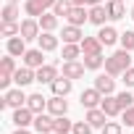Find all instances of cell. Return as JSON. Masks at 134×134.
Segmentation results:
<instances>
[{
	"label": "cell",
	"instance_id": "cell-1",
	"mask_svg": "<svg viewBox=\"0 0 134 134\" xmlns=\"http://www.w3.org/2000/svg\"><path fill=\"white\" fill-rule=\"evenodd\" d=\"M131 66V55H129V50H118V53H113L110 58H105V74H110V76H118V74H124L126 69Z\"/></svg>",
	"mask_w": 134,
	"mask_h": 134
},
{
	"label": "cell",
	"instance_id": "cell-32",
	"mask_svg": "<svg viewBox=\"0 0 134 134\" xmlns=\"http://www.w3.org/2000/svg\"><path fill=\"white\" fill-rule=\"evenodd\" d=\"M0 32H3V37H16V34H21V24H16V21H3Z\"/></svg>",
	"mask_w": 134,
	"mask_h": 134
},
{
	"label": "cell",
	"instance_id": "cell-44",
	"mask_svg": "<svg viewBox=\"0 0 134 134\" xmlns=\"http://www.w3.org/2000/svg\"><path fill=\"white\" fill-rule=\"evenodd\" d=\"M74 5H90L87 0H74Z\"/></svg>",
	"mask_w": 134,
	"mask_h": 134
},
{
	"label": "cell",
	"instance_id": "cell-34",
	"mask_svg": "<svg viewBox=\"0 0 134 134\" xmlns=\"http://www.w3.org/2000/svg\"><path fill=\"white\" fill-rule=\"evenodd\" d=\"M92 129H95V126L84 118V121H74V131H71V134H92Z\"/></svg>",
	"mask_w": 134,
	"mask_h": 134
},
{
	"label": "cell",
	"instance_id": "cell-13",
	"mask_svg": "<svg viewBox=\"0 0 134 134\" xmlns=\"http://www.w3.org/2000/svg\"><path fill=\"white\" fill-rule=\"evenodd\" d=\"M66 19H69V24H74V26H82L84 21H90V11H84V5H74Z\"/></svg>",
	"mask_w": 134,
	"mask_h": 134
},
{
	"label": "cell",
	"instance_id": "cell-39",
	"mask_svg": "<svg viewBox=\"0 0 134 134\" xmlns=\"http://www.w3.org/2000/svg\"><path fill=\"white\" fill-rule=\"evenodd\" d=\"M124 124H126V126H134V105L124 110Z\"/></svg>",
	"mask_w": 134,
	"mask_h": 134
},
{
	"label": "cell",
	"instance_id": "cell-7",
	"mask_svg": "<svg viewBox=\"0 0 134 134\" xmlns=\"http://www.w3.org/2000/svg\"><path fill=\"white\" fill-rule=\"evenodd\" d=\"M42 34V26H40V21L37 19H26V21H21V37L29 42V40H37Z\"/></svg>",
	"mask_w": 134,
	"mask_h": 134
},
{
	"label": "cell",
	"instance_id": "cell-35",
	"mask_svg": "<svg viewBox=\"0 0 134 134\" xmlns=\"http://www.w3.org/2000/svg\"><path fill=\"white\" fill-rule=\"evenodd\" d=\"M116 97H118V103H121V108H124V110L134 105V95H131V92H126V90H124V92H118Z\"/></svg>",
	"mask_w": 134,
	"mask_h": 134
},
{
	"label": "cell",
	"instance_id": "cell-47",
	"mask_svg": "<svg viewBox=\"0 0 134 134\" xmlns=\"http://www.w3.org/2000/svg\"><path fill=\"white\" fill-rule=\"evenodd\" d=\"M50 134H55V131H50Z\"/></svg>",
	"mask_w": 134,
	"mask_h": 134
},
{
	"label": "cell",
	"instance_id": "cell-40",
	"mask_svg": "<svg viewBox=\"0 0 134 134\" xmlns=\"http://www.w3.org/2000/svg\"><path fill=\"white\" fill-rule=\"evenodd\" d=\"M11 82H13V76H8V74H0V90H8V87H11Z\"/></svg>",
	"mask_w": 134,
	"mask_h": 134
},
{
	"label": "cell",
	"instance_id": "cell-33",
	"mask_svg": "<svg viewBox=\"0 0 134 134\" xmlns=\"http://www.w3.org/2000/svg\"><path fill=\"white\" fill-rule=\"evenodd\" d=\"M19 19V3H5L3 8V21H16Z\"/></svg>",
	"mask_w": 134,
	"mask_h": 134
},
{
	"label": "cell",
	"instance_id": "cell-19",
	"mask_svg": "<svg viewBox=\"0 0 134 134\" xmlns=\"http://www.w3.org/2000/svg\"><path fill=\"white\" fill-rule=\"evenodd\" d=\"M105 8H108V19H110V21H118V19H124V16H126L121 0H108Z\"/></svg>",
	"mask_w": 134,
	"mask_h": 134
},
{
	"label": "cell",
	"instance_id": "cell-2",
	"mask_svg": "<svg viewBox=\"0 0 134 134\" xmlns=\"http://www.w3.org/2000/svg\"><path fill=\"white\" fill-rule=\"evenodd\" d=\"M24 103H26L24 87H16V90H5L3 100H0V108H21Z\"/></svg>",
	"mask_w": 134,
	"mask_h": 134
},
{
	"label": "cell",
	"instance_id": "cell-48",
	"mask_svg": "<svg viewBox=\"0 0 134 134\" xmlns=\"http://www.w3.org/2000/svg\"><path fill=\"white\" fill-rule=\"evenodd\" d=\"M121 3H124V0H121Z\"/></svg>",
	"mask_w": 134,
	"mask_h": 134
},
{
	"label": "cell",
	"instance_id": "cell-3",
	"mask_svg": "<svg viewBox=\"0 0 134 134\" xmlns=\"http://www.w3.org/2000/svg\"><path fill=\"white\" fill-rule=\"evenodd\" d=\"M34 129H37L40 134L55 131V116H53V113H37V116H34Z\"/></svg>",
	"mask_w": 134,
	"mask_h": 134
},
{
	"label": "cell",
	"instance_id": "cell-31",
	"mask_svg": "<svg viewBox=\"0 0 134 134\" xmlns=\"http://www.w3.org/2000/svg\"><path fill=\"white\" fill-rule=\"evenodd\" d=\"M24 11H26V16H32V19H40V16L45 13L37 0H26V3H24Z\"/></svg>",
	"mask_w": 134,
	"mask_h": 134
},
{
	"label": "cell",
	"instance_id": "cell-6",
	"mask_svg": "<svg viewBox=\"0 0 134 134\" xmlns=\"http://www.w3.org/2000/svg\"><path fill=\"white\" fill-rule=\"evenodd\" d=\"M24 66H29V69H40V66H45V50L42 47H34V50H26L24 53Z\"/></svg>",
	"mask_w": 134,
	"mask_h": 134
},
{
	"label": "cell",
	"instance_id": "cell-41",
	"mask_svg": "<svg viewBox=\"0 0 134 134\" xmlns=\"http://www.w3.org/2000/svg\"><path fill=\"white\" fill-rule=\"evenodd\" d=\"M37 3L42 5V11H47V8H53V5H55V0H37Z\"/></svg>",
	"mask_w": 134,
	"mask_h": 134
},
{
	"label": "cell",
	"instance_id": "cell-25",
	"mask_svg": "<svg viewBox=\"0 0 134 134\" xmlns=\"http://www.w3.org/2000/svg\"><path fill=\"white\" fill-rule=\"evenodd\" d=\"M90 71H97L100 66H105V58H103V53H90V55H84V60H82Z\"/></svg>",
	"mask_w": 134,
	"mask_h": 134
},
{
	"label": "cell",
	"instance_id": "cell-5",
	"mask_svg": "<svg viewBox=\"0 0 134 134\" xmlns=\"http://www.w3.org/2000/svg\"><path fill=\"white\" fill-rule=\"evenodd\" d=\"M13 124L16 126H29V124H34V110L29 108V105H21V108H13Z\"/></svg>",
	"mask_w": 134,
	"mask_h": 134
},
{
	"label": "cell",
	"instance_id": "cell-45",
	"mask_svg": "<svg viewBox=\"0 0 134 134\" xmlns=\"http://www.w3.org/2000/svg\"><path fill=\"white\" fill-rule=\"evenodd\" d=\"M5 3H19V0H5Z\"/></svg>",
	"mask_w": 134,
	"mask_h": 134
},
{
	"label": "cell",
	"instance_id": "cell-24",
	"mask_svg": "<svg viewBox=\"0 0 134 134\" xmlns=\"http://www.w3.org/2000/svg\"><path fill=\"white\" fill-rule=\"evenodd\" d=\"M84 40V34H82V29L79 26H74V24H69V26H63V42H82Z\"/></svg>",
	"mask_w": 134,
	"mask_h": 134
},
{
	"label": "cell",
	"instance_id": "cell-21",
	"mask_svg": "<svg viewBox=\"0 0 134 134\" xmlns=\"http://www.w3.org/2000/svg\"><path fill=\"white\" fill-rule=\"evenodd\" d=\"M87 121H90L95 129H103V126L108 124V121H105V110H103V108H90V110H87Z\"/></svg>",
	"mask_w": 134,
	"mask_h": 134
},
{
	"label": "cell",
	"instance_id": "cell-38",
	"mask_svg": "<svg viewBox=\"0 0 134 134\" xmlns=\"http://www.w3.org/2000/svg\"><path fill=\"white\" fill-rule=\"evenodd\" d=\"M121 76H124V84H126V87H134V69H131V66H129Z\"/></svg>",
	"mask_w": 134,
	"mask_h": 134
},
{
	"label": "cell",
	"instance_id": "cell-29",
	"mask_svg": "<svg viewBox=\"0 0 134 134\" xmlns=\"http://www.w3.org/2000/svg\"><path fill=\"white\" fill-rule=\"evenodd\" d=\"M82 55V45H76V42H66V47H63V58L66 60H76Z\"/></svg>",
	"mask_w": 134,
	"mask_h": 134
},
{
	"label": "cell",
	"instance_id": "cell-27",
	"mask_svg": "<svg viewBox=\"0 0 134 134\" xmlns=\"http://www.w3.org/2000/svg\"><path fill=\"white\" fill-rule=\"evenodd\" d=\"M74 131V121H69L66 116H55V134H71Z\"/></svg>",
	"mask_w": 134,
	"mask_h": 134
},
{
	"label": "cell",
	"instance_id": "cell-18",
	"mask_svg": "<svg viewBox=\"0 0 134 134\" xmlns=\"http://www.w3.org/2000/svg\"><path fill=\"white\" fill-rule=\"evenodd\" d=\"M95 87H97L103 95H113V90H116V82H113V76H110V74H100V76L95 79Z\"/></svg>",
	"mask_w": 134,
	"mask_h": 134
},
{
	"label": "cell",
	"instance_id": "cell-16",
	"mask_svg": "<svg viewBox=\"0 0 134 134\" xmlns=\"http://www.w3.org/2000/svg\"><path fill=\"white\" fill-rule=\"evenodd\" d=\"M71 82L74 79H69V76H58L50 87H53V95H58V97H66V95H69L71 92Z\"/></svg>",
	"mask_w": 134,
	"mask_h": 134
},
{
	"label": "cell",
	"instance_id": "cell-12",
	"mask_svg": "<svg viewBox=\"0 0 134 134\" xmlns=\"http://www.w3.org/2000/svg\"><path fill=\"white\" fill-rule=\"evenodd\" d=\"M47 113H53V116H66V113H69V103H66L63 97H58V95H53V97L47 100Z\"/></svg>",
	"mask_w": 134,
	"mask_h": 134
},
{
	"label": "cell",
	"instance_id": "cell-20",
	"mask_svg": "<svg viewBox=\"0 0 134 134\" xmlns=\"http://www.w3.org/2000/svg\"><path fill=\"white\" fill-rule=\"evenodd\" d=\"M105 19H108V8L105 5H90V21L92 24L105 26Z\"/></svg>",
	"mask_w": 134,
	"mask_h": 134
},
{
	"label": "cell",
	"instance_id": "cell-10",
	"mask_svg": "<svg viewBox=\"0 0 134 134\" xmlns=\"http://www.w3.org/2000/svg\"><path fill=\"white\" fill-rule=\"evenodd\" d=\"M8 53L13 55V58H24V53H26V40L21 37V34H16V37H8Z\"/></svg>",
	"mask_w": 134,
	"mask_h": 134
},
{
	"label": "cell",
	"instance_id": "cell-30",
	"mask_svg": "<svg viewBox=\"0 0 134 134\" xmlns=\"http://www.w3.org/2000/svg\"><path fill=\"white\" fill-rule=\"evenodd\" d=\"M0 74H8V76H13L16 74V60H13V55L8 53L3 60H0Z\"/></svg>",
	"mask_w": 134,
	"mask_h": 134
},
{
	"label": "cell",
	"instance_id": "cell-23",
	"mask_svg": "<svg viewBox=\"0 0 134 134\" xmlns=\"http://www.w3.org/2000/svg\"><path fill=\"white\" fill-rule=\"evenodd\" d=\"M26 105L34 110V116H37V113H45V110H47V97H42V95H29V97H26Z\"/></svg>",
	"mask_w": 134,
	"mask_h": 134
},
{
	"label": "cell",
	"instance_id": "cell-15",
	"mask_svg": "<svg viewBox=\"0 0 134 134\" xmlns=\"http://www.w3.org/2000/svg\"><path fill=\"white\" fill-rule=\"evenodd\" d=\"M100 108L105 110V116H118L124 108H121V103H118V97H113V95H105L103 97V103H100Z\"/></svg>",
	"mask_w": 134,
	"mask_h": 134
},
{
	"label": "cell",
	"instance_id": "cell-22",
	"mask_svg": "<svg viewBox=\"0 0 134 134\" xmlns=\"http://www.w3.org/2000/svg\"><path fill=\"white\" fill-rule=\"evenodd\" d=\"M79 45H82V53H84V55H90V53H103V42H100L97 37H84Z\"/></svg>",
	"mask_w": 134,
	"mask_h": 134
},
{
	"label": "cell",
	"instance_id": "cell-26",
	"mask_svg": "<svg viewBox=\"0 0 134 134\" xmlns=\"http://www.w3.org/2000/svg\"><path fill=\"white\" fill-rule=\"evenodd\" d=\"M37 21H40L42 32H53V29L58 26V16H55V13H47V11H45V13H42V16H40Z\"/></svg>",
	"mask_w": 134,
	"mask_h": 134
},
{
	"label": "cell",
	"instance_id": "cell-42",
	"mask_svg": "<svg viewBox=\"0 0 134 134\" xmlns=\"http://www.w3.org/2000/svg\"><path fill=\"white\" fill-rule=\"evenodd\" d=\"M13 134H29V131H26V129H24V126H19V129H16V131H13Z\"/></svg>",
	"mask_w": 134,
	"mask_h": 134
},
{
	"label": "cell",
	"instance_id": "cell-46",
	"mask_svg": "<svg viewBox=\"0 0 134 134\" xmlns=\"http://www.w3.org/2000/svg\"><path fill=\"white\" fill-rule=\"evenodd\" d=\"M131 19H134V8H131Z\"/></svg>",
	"mask_w": 134,
	"mask_h": 134
},
{
	"label": "cell",
	"instance_id": "cell-14",
	"mask_svg": "<svg viewBox=\"0 0 134 134\" xmlns=\"http://www.w3.org/2000/svg\"><path fill=\"white\" fill-rule=\"evenodd\" d=\"M97 40L103 42V47H108V45H116V40H121V34H118L113 26H100V32H97Z\"/></svg>",
	"mask_w": 134,
	"mask_h": 134
},
{
	"label": "cell",
	"instance_id": "cell-11",
	"mask_svg": "<svg viewBox=\"0 0 134 134\" xmlns=\"http://www.w3.org/2000/svg\"><path fill=\"white\" fill-rule=\"evenodd\" d=\"M84 69H87V66L79 63V60H66V63H63V76L79 79V76H84Z\"/></svg>",
	"mask_w": 134,
	"mask_h": 134
},
{
	"label": "cell",
	"instance_id": "cell-28",
	"mask_svg": "<svg viewBox=\"0 0 134 134\" xmlns=\"http://www.w3.org/2000/svg\"><path fill=\"white\" fill-rule=\"evenodd\" d=\"M71 8H74V0H55V5H53V13L66 19V16L71 13Z\"/></svg>",
	"mask_w": 134,
	"mask_h": 134
},
{
	"label": "cell",
	"instance_id": "cell-37",
	"mask_svg": "<svg viewBox=\"0 0 134 134\" xmlns=\"http://www.w3.org/2000/svg\"><path fill=\"white\" fill-rule=\"evenodd\" d=\"M103 134H121V124H113V121H108V124L103 126Z\"/></svg>",
	"mask_w": 134,
	"mask_h": 134
},
{
	"label": "cell",
	"instance_id": "cell-8",
	"mask_svg": "<svg viewBox=\"0 0 134 134\" xmlns=\"http://www.w3.org/2000/svg\"><path fill=\"white\" fill-rule=\"evenodd\" d=\"M13 82H16V87H26V84L37 82V74H34V69H29V66H21V69H16V74H13Z\"/></svg>",
	"mask_w": 134,
	"mask_h": 134
},
{
	"label": "cell",
	"instance_id": "cell-4",
	"mask_svg": "<svg viewBox=\"0 0 134 134\" xmlns=\"http://www.w3.org/2000/svg\"><path fill=\"white\" fill-rule=\"evenodd\" d=\"M103 97H105V95H103L97 87H92V90H84V92H82V108H87V110H90V108H100Z\"/></svg>",
	"mask_w": 134,
	"mask_h": 134
},
{
	"label": "cell",
	"instance_id": "cell-43",
	"mask_svg": "<svg viewBox=\"0 0 134 134\" xmlns=\"http://www.w3.org/2000/svg\"><path fill=\"white\" fill-rule=\"evenodd\" d=\"M90 5H103V0H87Z\"/></svg>",
	"mask_w": 134,
	"mask_h": 134
},
{
	"label": "cell",
	"instance_id": "cell-17",
	"mask_svg": "<svg viewBox=\"0 0 134 134\" xmlns=\"http://www.w3.org/2000/svg\"><path fill=\"white\" fill-rule=\"evenodd\" d=\"M37 45H40L45 53H53V50L58 47V37H55L53 32H42V34L37 37Z\"/></svg>",
	"mask_w": 134,
	"mask_h": 134
},
{
	"label": "cell",
	"instance_id": "cell-36",
	"mask_svg": "<svg viewBox=\"0 0 134 134\" xmlns=\"http://www.w3.org/2000/svg\"><path fill=\"white\" fill-rule=\"evenodd\" d=\"M121 47H124V50H134V32L126 29V32L121 34Z\"/></svg>",
	"mask_w": 134,
	"mask_h": 134
},
{
	"label": "cell",
	"instance_id": "cell-9",
	"mask_svg": "<svg viewBox=\"0 0 134 134\" xmlns=\"http://www.w3.org/2000/svg\"><path fill=\"white\" fill-rule=\"evenodd\" d=\"M34 74H37V82H40V84H53V82L58 79V69H55V66H50V63L40 66Z\"/></svg>",
	"mask_w": 134,
	"mask_h": 134
}]
</instances>
